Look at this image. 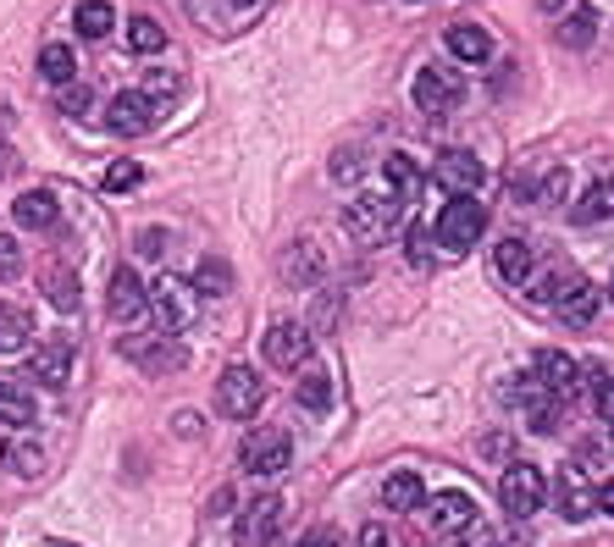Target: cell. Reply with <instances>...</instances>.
<instances>
[{
    "label": "cell",
    "mask_w": 614,
    "mask_h": 547,
    "mask_svg": "<svg viewBox=\"0 0 614 547\" xmlns=\"http://www.w3.org/2000/svg\"><path fill=\"white\" fill-rule=\"evenodd\" d=\"M393 216H399V200H382V194H355L343 205V233L355 243H382L393 233Z\"/></svg>",
    "instance_id": "obj_1"
},
{
    "label": "cell",
    "mask_w": 614,
    "mask_h": 547,
    "mask_svg": "<svg viewBox=\"0 0 614 547\" xmlns=\"http://www.w3.org/2000/svg\"><path fill=\"white\" fill-rule=\"evenodd\" d=\"M482 233H487V205L482 200H449L444 211H437V243L454 249V254L482 243Z\"/></svg>",
    "instance_id": "obj_2"
},
{
    "label": "cell",
    "mask_w": 614,
    "mask_h": 547,
    "mask_svg": "<svg viewBox=\"0 0 614 547\" xmlns=\"http://www.w3.org/2000/svg\"><path fill=\"white\" fill-rule=\"evenodd\" d=\"M238 465L249 471V476H283L288 465H294V442H288V431H249L244 442H238Z\"/></svg>",
    "instance_id": "obj_3"
},
{
    "label": "cell",
    "mask_w": 614,
    "mask_h": 547,
    "mask_svg": "<svg viewBox=\"0 0 614 547\" xmlns=\"http://www.w3.org/2000/svg\"><path fill=\"white\" fill-rule=\"evenodd\" d=\"M260 399H267V382H260L249 365H233V371H222V382H216V409H222L227 420H249V415L260 409Z\"/></svg>",
    "instance_id": "obj_4"
},
{
    "label": "cell",
    "mask_w": 614,
    "mask_h": 547,
    "mask_svg": "<svg viewBox=\"0 0 614 547\" xmlns=\"http://www.w3.org/2000/svg\"><path fill=\"white\" fill-rule=\"evenodd\" d=\"M498 492H504V509L515 514V520H532L538 509H543V492H548V481H543V471L538 465H509L504 471V481H498Z\"/></svg>",
    "instance_id": "obj_5"
},
{
    "label": "cell",
    "mask_w": 614,
    "mask_h": 547,
    "mask_svg": "<svg viewBox=\"0 0 614 547\" xmlns=\"http://www.w3.org/2000/svg\"><path fill=\"white\" fill-rule=\"evenodd\" d=\"M155 117H161V106L144 95V88H122V95H111V106H106V128H111L117 139H139V133H150V128H155Z\"/></svg>",
    "instance_id": "obj_6"
},
{
    "label": "cell",
    "mask_w": 614,
    "mask_h": 547,
    "mask_svg": "<svg viewBox=\"0 0 614 547\" xmlns=\"http://www.w3.org/2000/svg\"><path fill=\"white\" fill-rule=\"evenodd\" d=\"M509 399L526 409V426H532V431H543V437H548V431H559V404H565V399H559V393H548L538 377L515 382V393H509Z\"/></svg>",
    "instance_id": "obj_7"
},
{
    "label": "cell",
    "mask_w": 614,
    "mask_h": 547,
    "mask_svg": "<svg viewBox=\"0 0 614 547\" xmlns=\"http://www.w3.org/2000/svg\"><path fill=\"white\" fill-rule=\"evenodd\" d=\"M415 106L421 111H454L460 106V78L449 72V67H421L415 72Z\"/></svg>",
    "instance_id": "obj_8"
},
{
    "label": "cell",
    "mask_w": 614,
    "mask_h": 547,
    "mask_svg": "<svg viewBox=\"0 0 614 547\" xmlns=\"http://www.w3.org/2000/svg\"><path fill=\"white\" fill-rule=\"evenodd\" d=\"M283 531V498H255L238 520V542L244 547H272Z\"/></svg>",
    "instance_id": "obj_9"
},
{
    "label": "cell",
    "mask_w": 614,
    "mask_h": 547,
    "mask_svg": "<svg viewBox=\"0 0 614 547\" xmlns=\"http://www.w3.org/2000/svg\"><path fill=\"white\" fill-rule=\"evenodd\" d=\"M437 182H444L449 194L471 200L482 189V160L471 150H444V155H437Z\"/></svg>",
    "instance_id": "obj_10"
},
{
    "label": "cell",
    "mask_w": 614,
    "mask_h": 547,
    "mask_svg": "<svg viewBox=\"0 0 614 547\" xmlns=\"http://www.w3.org/2000/svg\"><path fill=\"white\" fill-rule=\"evenodd\" d=\"M144 305H150V288L139 283V271H133V265H117V271H111V288H106L111 321H133Z\"/></svg>",
    "instance_id": "obj_11"
},
{
    "label": "cell",
    "mask_w": 614,
    "mask_h": 547,
    "mask_svg": "<svg viewBox=\"0 0 614 547\" xmlns=\"http://www.w3.org/2000/svg\"><path fill=\"white\" fill-rule=\"evenodd\" d=\"M532 377H538L548 393L576 399V388H581V365H576L570 354H559V348H543V354L532 359Z\"/></svg>",
    "instance_id": "obj_12"
},
{
    "label": "cell",
    "mask_w": 614,
    "mask_h": 547,
    "mask_svg": "<svg viewBox=\"0 0 614 547\" xmlns=\"http://www.w3.org/2000/svg\"><path fill=\"white\" fill-rule=\"evenodd\" d=\"M28 377H34L39 388L61 393V388H67V377H72V343H67V337H56V343H39V354L28 359Z\"/></svg>",
    "instance_id": "obj_13"
},
{
    "label": "cell",
    "mask_w": 614,
    "mask_h": 547,
    "mask_svg": "<svg viewBox=\"0 0 614 547\" xmlns=\"http://www.w3.org/2000/svg\"><path fill=\"white\" fill-rule=\"evenodd\" d=\"M150 305H155L161 337H172L178 326H189V316H194V294H189V283H161V288L150 294Z\"/></svg>",
    "instance_id": "obj_14"
},
{
    "label": "cell",
    "mask_w": 614,
    "mask_h": 547,
    "mask_svg": "<svg viewBox=\"0 0 614 547\" xmlns=\"http://www.w3.org/2000/svg\"><path fill=\"white\" fill-rule=\"evenodd\" d=\"M426 514H432V531H437V536H460V531L476 525V503H471L465 492H437Z\"/></svg>",
    "instance_id": "obj_15"
},
{
    "label": "cell",
    "mask_w": 614,
    "mask_h": 547,
    "mask_svg": "<svg viewBox=\"0 0 614 547\" xmlns=\"http://www.w3.org/2000/svg\"><path fill=\"white\" fill-rule=\"evenodd\" d=\"M305 354H310V332L299 326V321H278L272 332H267V359L272 365H305Z\"/></svg>",
    "instance_id": "obj_16"
},
{
    "label": "cell",
    "mask_w": 614,
    "mask_h": 547,
    "mask_svg": "<svg viewBox=\"0 0 614 547\" xmlns=\"http://www.w3.org/2000/svg\"><path fill=\"white\" fill-rule=\"evenodd\" d=\"M321 271H327V260H321L316 243H288V249H283V283H288V288H316Z\"/></svg>",
    "instance_id": "obj_17"
},
{
    "label": "cell",
    "mask_w": 614,
    "mask_h": 547,
    "mask_svg": "<svg viewBox=\"0 0 614 547\" xmlns=\"http://www.w3.org/2000/svg\"><path fill=\"white\" fill-rule=\"evenodd\" d=\"M12 216H17V227H56V216H61V205H56V194L50 189H28V194H17L12 200Z\"/></svg>",
    "instance_id": "obj_18"
},
{
    "label": "cell",
    "mask_w": 614,
    "mask_h": 547,
    "mask_svg": "<svg viewBox=\"0 0 614 547\" xmlns=\"http://www.w3.org/2000/svg\"><path fill=\"white\" fill-rule=\"evenodd\" d=\"M382 503H388L393 514H410V509H421V503H426V487H421V476H415V471H393V476L382 481Z\"/></svg>",
    "instance_id": "obj_19"
},
{
    "label": "cell",
    "mask_w": 614,
    "mask_h": 547,
    "mask_svg": "<svg viewBox=\"0 0 614 547\" xmlns=\"http://www.w3.org/2000/svg\"><path fill=\"white\" fill-rule=\"evenodd\" d=\"M532 265H538V254H532V243H526V238H504V243H498V277H504V283H520V288H526Z\"/></svg>",
    "instance_id": "obj_20"
},
{
    "label": "cell",
    "mask_w": 614,
    "mask_h": 547,
    "mask_svg": "<svg viewBox=\"0 0 614 547\" xmlns=\"http://www.w3.org/2000/svg\"><path fill=\"white\" fill-rule=\"evenodd\" d=\"M449 56H460V61L482 67V61L493 56V39H487V28H476V23H454V28H449Z\"/></svg>",
    "instance_id": "obj_21"
},
{
    "label": "cell",
    "mask_w": 614,
    "mask_h": 547,
    "mask_svg": "<svg viewBox=\"0 0 614 547\" xmlns=\"http://www.w3.org/2000/svg\"><path fill=\"white\" fill-rule=\"evenodd\" d=\"M34 337V316L23 305H0V354H17Z\"/></svg>",
    "instance_id": "obj_22"
},
{
    "label": "cell",
    "mask_w": 614,
    "mask_h": 547,
    "mask_svg": "<svg viewBox=\"0 0 614 547\" xmlns=\"http://www.w3.org/2000/svg\"><path fill=\"white\" fill-rule=\"evenodd\" d=\"M598 305H603V294H598L592 283H581V277H576V283H570V294L559 299V316H565L570 326H587V321L598 316Z\"/></svg>",
    "instance_id": "obj_23"
},
{
    "label": "cell",
    "mask_w": 614,
    "mask_h": 547,
    "mask_svg": "<svg viewBox=\"0 0 614 547\" xmlns=\"http://www.w3.org/2000/svg\"><path fill=\"white\" fill-rule=\"evenodd\" d=\"M111 23H117V12L106 7V0H83V7L72 12V28H78L83 39H106Z\"/></svg>",
    "instance_id": "obj_24"
},
{
    "label": "cell",
    "mask_w": 614,
    "mask_h": 547,
    "mask_svg": "<svg viewBox=\"0 0 614 547\" xmlns=\"http://www.w3.org/2000/svg\"><path fill=\"white\" fill-rule=\"evenodd\" d=\"M0 460L12 465V476H39V471H45V448L28 442V437H12L7 448H0Z\"/></svg>",
    "instance_id": "obj_25"
},
{
    "label": "cell",
    "mask_w": 614,
    "mask_h": 547,
    "mask_svg": "<svg viewBox=\"0 0 614 547\" xmlns=\"http://www.w3.org/2000/svg\"><path fill=\"white\" fill-rule=\"evenodd\" d=\"M592 34H598V12H592V7H570V12H565V23H559V45L587 50V45H592Z\"/></svg>",
    "instance_id": "obj_26"
},
{
    "label": "cell",
    "mask_w": 614,
    "mask_h": 547,
    "mask_svg": "<svg viewBox=\"0 0 614 547\" xmlns=\"http://www.w3.org/2000/svg\"><path fill=\"white\" fill-rule=\"evenodd\" d=\"M554 503H559V514H565V520H587L598 498H587V487H581V481L565 471V476L554 481Z\"/></svg>",
    "instance_id": "obj_27"
},
{
    "label": "cell",
    "mask_w": 614,
    "mask_h": 547,
    "mask_svg": "<svg viewBox=\"0 0 614 547\" xmlns=\"http://www.w3.org/2000/svg\"><path fill=\"white\" fill-rule=\"evenodd\" d=\"M194 294H200V299L233 294V265H227V260H200V271H194Z\"/></svg>",
    "instance_id": "obj_28"
},
{
    "label": "cell",
    "mask_w": 614,
    "mask_h": 547,
    "mask_svg": "<svg viewBox=\"0 0 614 547\" xmlns=\"http://www.w3.org/2000/svg\"><path fill=\"white\" fill-rule=\"evenodd\" d=\"M609 216H614V182L598 177L592 189L581 194V205H576V222H609Z\"/></svg>",
    "instance_id": "obj_29"
},
{
    "label": "cell",
    "mask_w": 614,
    "mask_h": 547,
    "mask_svg": "<svg viewBox=\"0 0 614 547\" xmlns=\"http://www.w3.org/2000/svg\"><path fill=\"white\" fill-rule=\"evenodd\" d=\"M0 420H12V426L34 420V393L17 388V382H7V377H0Z\"/></svg>",
    "instance_id": "obj_30"
},
{
    "label": "cell",
    "mask_w": 614,
    "mask_h": 547,
    "mask_svg": "<svg viewBox=\"0 0 614 547\" xmlns=\"http://www.w3.org/2000/svg\"><path fill=\"white\" fill-rule=\"evenodd\" d=\"M45 299L56 305V310H78V277L67 265H50L45 271Z\"/></svg>",
    "instance_id": "obj_31"
},
{
    "label": "cell",
    "mask_w": 614,
    "mask_h": 547,
    "mask_svg": "<svg viewBox=\"0 0 614 547\" xmlns=\"http://www.w3.org/2000/svg\"><path fill=\"white\" fill-rule=\"evenodd\" d=\"M72 72H78V56H72L67 45H45V50H39V78H50V83H72Z\"/></svg>",
    "instance_id": "obj_32"
},
{
    "label": "cell",
    "mask_w": 614,
    "mask_h": 547,
    "mask_svg": "<svg viewBox=\"0 0 614 547\" xmlns=\"http://www.w3.org/2000/svg\"><path fill=\"white\" fill-rule=\"evenodd\" d=\"M294 399H299L310 415H321V409L332 404V382H327V371H305V377H299V388H294Z\"/></svg>",
    "instance_id": "obj_33"
},
{
    "label": "cell",
    "mask_w": 614,
    "mask_h": 547,
    "mask_svg": "<svg viewBox=\"0 0 614 547\" xmlns=\"http://www.w3.org/2000/svg\"><path fill=\"white\" fill-rule=\"evenodd\" d=\"M128 45H133L139 56H155V50L166 45V28H161L155 17H128Z\"/></svg>",
    "instance_id": "obj_34"
},
{
    "label": "cell",
    "mask_w": 614,
    "mask_h": 547,
    "mask_svg": "<svg viewBox=\"0 0 614 547\" xmlns=\"http://www.w3.org/2000/svg\"><path fill=\"white\" fill-rule=\"evenodd\" d=\"M570 283H576V277H570V271H543V277H538L532 288H526V294H532L538 305H559V299L570 294Z\"/></svg>",
    "instance_id": "obj_35"
},
{
    "label": "cell",
    "mask_w": 614,
    "mask_h": 547,
    "mask_svg": "<svg viewBox=\"0 0 614 547\" xmlns=\"http://www.w3.org/2000/svg\"><path fill=\"white\" fill-rule=\"evenodd\" d=\"M388 182H393V194H399V205L415 194V182H421V171H415V160H404V155H388Z\"/></svg>",
    "instance_id": "obj_36"
},
{
    "label": "cell",
    "mask_w": 614,
    "mask_h": 547,
    "mask_svg": "<svg viewBox=\"0 0 614 547\" xmlns=\"http://www.w3.org/2000/svg\"><path fill=\"white\" fill-rule=\"evenodd\" d=\"M144 182V166L139 160H111V171H106V189L111 194H128V189H139Z\"/></svg>",
    "instance_id": "obj_37"
},
{
    "label": "cell",
    "mask_w": 614,
    "mask_h": 547,
    "mask_svg": "<svg viewBox=\"0 0 614 547\" xmlns=\"http://www.w3.org/2000/svg\"><path fill=\"white\" fill-rule=\"evenodd\" d=\"M12 277H23V243L12 233H0V283H12Z\"/></svg>",
    "instance_id": "obj_38"
},
{
    "label": "cell",
    "mask_w": 614,
    "mask_h": 547,
    "mask_svg": "<svg viewBox=\"0 0 614 547\" xmlns=\"http://www.w3.org/2000/svg\"><path fill=\"white\" fill-rule=\"evenodd\" d=\"M61 111H67V117H90V111H95L90 83H67V88H61Z\"/></svg>",
    "instance_id": "obj_39"
},
{
    "label": "cell",
    "mask_w": 614,
    "mask_h": 547,
    "mask_svg": "<svg viewBox=\"0 0 614 547\" xmlns=\"http://www.w3.org/2000/svg\"><path fill=\"white\" fill-rule=\"evenodd\" d=\"M144 95L161 106L166 95H178V72H172V67H150V78H144Z\"/></svg>",
    "instance_id": "obj_40"
},
{
    "label": "cell",
    "mask_w": 614,
    "mask_h": 547,
    "mask_svg": "<svg viewBox=\"0 0 614 547\" xmlns=\"http://www.w3.org/2000/svg\"><path fill=\"white\" fill-rule=\"evenodd\" d=\"M133 249H139V260H161V254L172 249V233H166V227H144V233L133 238Z\"/></svg>",
    "instance_id": "obj_41"
},
{
    "label": "cell",
    "mask_w": 614,
    "mask_h": 547,
    "mask_svg": "<svg viewBox=\"0 0 614 547\" xmlns=\"http://www.w3.org/2000/svg\"><path fill=\"white\" fill-rule=\"evenodd\" d=\"M294 547H338V536H332L327 525H316V531H305V536H299Z\"/></svg>",
    "instance_id": "obj_42"
},
{
    "label": "cell",
    "mask_w": 614,
    "mask_h": 547,
    "mask_svg": "<svg viewBox=\"0 0 614 547\" xmlns=\"http://www.w3.org/2000/svg\"><path fill=\"white\" fill-rule=\"evenodd\" d=\"M598 415H603V420L614 426V377H609V382L598 388Z\"/></svg>",
    "instance_id": "obj_43"
},
{
    "label": "cell",
    "mask_w": 614,
    "mask_h": 547,
    "mask_svg": "<svg viewBox=\"0 0 614 547\" xmlns=\"http://www.w3.org/2000/svg\"><path fill=\"white\" fill-rule=\"evenodd\" d=\"M460 547H498V536H493V531H487V525H482V531H476V525H471V531H465V542H460Z\"/></svg>",
    "instance_id": "obj_44"
},
{
    "label": "cell",
    "mask_w": 614,
    "mask_h": 547,
    "mask_svg": "<svg viewBox=\"0 0 614 547\" xmlns=\"http://www.w3.org/2000/svg\"><path fill=\"white\" fill-rule=\"evenodd\" d=\"M361 547H388V531H382V525H366V531H361Z\"/></svg>",
    "instance_id": "obj_45"
},
{
    "label": "cell",
    "mask_w": 614,
    "mask_h": 547,
    "mask_svg": "<svg viewBox=\"0 0 614 547\" xmlns=\"http://www.w3.org/2000/svg\"><path fill=\"white\" fill-rule=\"evenodd\" d=\"M598 509L614 520V481H603V487H598Z\"/></svg>",
    "instance_id": "obj_46"
},
{
    "label": "cell",
    "mask_w": 614,
    "mask_h": 547,
    "mask_svg": "<svg viewBox=\"0 0 614 547\" xmlns=\"http://www.w3.org/2000/svg\"><path fill=\"white\" fill-rule=\"evenodd\" d=\"M482 453H498V460H504V453H509V437H482Z\"/></svg>",
    "instance_id": "obj_47"
},
{
    "label": "cell",
    "mask_w": 614,
    "mask_h": 547,
    "mask_svg": "<svg viewBox=\"0 0 614 547\" xmlns=\"http://www.w3.org/2000/svg\"><path fill=\"white\" fill-rule=\"evenodd\" d=\"M538 7H543V12H559V7H565V0H538Z\"/></svg>",
    "instance_id": "obj_48"
},
{
    "label": "cell",
    "mask_w": 614,
    "mask_h": 547,
    "mask_svg": "<svg viewBox=\"0 0 614 547\" xmlns=\"http://www.w3.org/2000/svg\"><path fill=\"white\" fill-rule=\"evenodd\" d=\"M233 7H255V0H233Z\"/></svg>",
    "instance_id": "obj_49"
},
{
    "label": "cell",
    "mask_w": 614,
    "mask_h": 547,
    "mask_svg": "<svg viewBox=\"0 0 614 547\" xmlns=\"http://www.w3.org/2000/svg\"><path fill=\"white\" fill-rule=\"evenodd\" d=\"M609 299H614V277H609Z\"/></svg>",
    "instance_id": "obj_50"
}]
</instances>
